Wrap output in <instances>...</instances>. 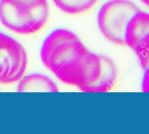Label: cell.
Returning a JSON list of instances; mask_svg holds the SVG:
<instances>
[{"mask_svg": "<svg viewBox=\"0 0 149 134\" xmlns=\"http://www.w3.org/2000/svg\"><path fill=\"white\" fill-rule=\"evenodd\" d=\"M141 1H142L144 4H146V5L148 6L149 7V0H141Z\"/></svg>", "mask_w": 149, "mask_h": 134, "instance_id": "11", "label": "cell"}, {"mask_svg": "<svg viewBox=\"0 0 149 134\" xmlns=\"http://www.w3.org/2000/svg\"><path fill=\"white\" fill-rule=\"evenodd\" d=\"M140 8L130 0H109L97 14V26L106 39L118 46H125L127 24Z\"/></svg>", "mask_w": 149, "mask_h": 134, "instance_id": "3", "label": "cell"}, {"mask_svg": "<svg viewBox=\"0 0 149 134\" xmlns=\"http://www.w3.org/2000/svg\"><path fill=\"white\" fill-rule=\"evenodd\" d=\"M55 75L83 92H107L116 85L118 69L110 58L97 55L84 46Z\"/></svg>", "mask_w": 149, "mask_h": 134, "instance_id": "1", "label": "cell"}, {"mask_svg": "<svg viewBox=\"0 0 149 134\" xmlns=\"http://www.w3.org/2000/svg\"><path fill=\"white\" fill-rule=\"evenodd\" d=\"M125 46L136 55L149 46V13L140 10L131 18L125 33Z\"/></svg>", "mask_w": 149, "mask_h": 134, "instance_id": "6", "label": "cell"}, {"mask_svg": "<svg viewBox=\"0 0 149 134\" xmlns=\"http://www.w3.org/2000/svg\"><path fill=\"white\" fill-rule=\"evenodd\" d=\"M55 5L71 15L85 14L96 5L99 0H52Z\"/></svg>", "mask_w": 149, "mask_h": 134, "instance_id": "8", "label": "cell"}, {"mask_svg": "<svg viewBox=\"0 0 149 134\" xmlns=\"http://www.w3.org/2000/svg\"><path fill=\"white\" fill-rule=\"evenodd\" d=\"M17 83L18 92H58L56 84L43 74H30L23 76Z\"/></svg>", "mask_w": 149, "mask_h": 134, "instance_id": "7", "label": "cell"}, {"mask_svg": "<svg viewBox=\"0 0 149 134\" xmlns=\"http://www.w3.org/2000/svg\"><path fill=\"white\" fill-rule=\"evenodd\" d=\"M49 17L47 0H0V21L4 27L19 35L39 33Z\"/></svg>", "mask_w": 149, "mask_h": 134, "instance_id": "2", "label": "cell"}, {"mask_svg": "<svg viewBox=\"0 0 149 134\" xmlns=\"http://www.w3.org/2000/svg\"><path fill=\"white\" fill-rule=\"evenodd\" d=\"M84 45L72 31L65 28L52 30L44 40L40 57L45 66L55 75Z\"/></svg>", "mask_w": 149, "mask_h": 134, "instance_id": "4", "label": "cell"}, {"mask_svg": "<svg viewBox=\"0 0 149 134\" xmlns=\"http://www.w3.org/2000/svg\"><path fill=\"white\" fill-rule=\"evenodd\" d=\"M141 67L144 70L149 69V46L137 55Z\"/></svg>", "mask_w": 149, "mask_h": 134, "instance_id": "9", "label": "cell"}, {"mask_svg": "<svg viewBox=\"0 0 149 134\" xmlns=\"http://www.w3.org/2000/svg\"><path fill=\"white\" fill-rule=\"evenodd\" d=\"M27 66V54L21 44L0 32V84L17 83L24 76Z\"/></svg>", "mask_w": 149, "mask_h": 134, "instance_id": "5", "label": "cell"}, {"mask_svg": "<svg viewBox=\"0 0 149 134\" xmlns=\"http://www.w3.org/2000/svg\"><path fill=\"white\" fill-rule=\"evenodd\" d=\"M144 71L145 72L142 81V90L143 92L149 93V69Z\"/></svg>", "mask_w": 149, "mask_h": 134, "instance_id": "10", "label": "cell"}]
</instances>
